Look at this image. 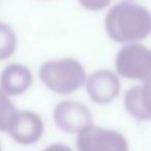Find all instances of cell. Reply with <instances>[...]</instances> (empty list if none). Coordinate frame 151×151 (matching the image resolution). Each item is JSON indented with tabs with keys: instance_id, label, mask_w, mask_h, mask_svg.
<instances>
[{
	"instance_id": "ba28073f",
	"label": "cell",
	"mask_w": 151,
	"mask_h": 151,
	"mask_svg": "<svg viewBox=\"0 0 151 151\" xmlns=\"http://www.w3.org/2000/svg\"><path fill=\"white\" fill-rule=\"evenodd\" d=\"M33 76L27 66L12 63L4 67L0 75V89L7 95L17 96L25 93L31 87Z\"/></svg>"
},
{
	"instance_id": "5b68a950",
	"label": "cell",
	"mask_w": 151,
	"mask_h": 151,
	"mask_svg": "<svg viewBox=\"0 0 151 151\" xmlns=\"http://www.w3.org/2000/svg\"><path fill=\"white\" fill-rule=\"evenodd\" d=\"M53 119L61 130L77 134L92 124V114L90 110L80 101H62L55 107Z\"/></svg>"
},
{
	"instance_id": "277c9868",
	"label": "cell",
	"mask_w": 151,
	"mask_h": 151,
	"mask_svg": "<svg viewBox=\"0 0 151 151\" xmlns=\"http://www.w3.org/2000/svg\"><path fill=\"white\" fill-rule=\"evenodd\" d=\"M78 151H128V143L121 132L90 124L77 134Z\"/></svg>"
},
{
	"instance_id": "5bb4252c",
	"label": "cell",
	"mask_w": 151,
	"mask_h": 151,
	"mask_svg": "<svg viewBox=\"0 0 151 151\" xmlns=\"http://www.w3.org/2000/svg\"><path fill=\"white\" fill-rule=\"evenodd\" d=\"M123 1H128V2H132V1H134V0H123Z\"/></svg>"
},
{
	"instance_id": "9a60e30c",
	"label": "cell",
	"mask_w": 151,
	"mask_h": 151,
	"mask_svg": "<svg viewBox=\"0 0 151 151\" xmlns=\"http://www.w3.org/2000/svg\"><path fill=\"white\" fill-rule=\"evenodd\" d=\"M0 151H1V146H0Z\"/></svg>"
},
{
	"instance_id": "8fae6325",
	"label": "cell",
	"mask_w": 151,
	"mask_h": 151,
	"mask_svg": "<svg viewBox=\"0 0 151 151\" xmlns=\"http://www.w3.org/2000/svg\"><path fill=\"white\" fill-rule=\"evenodd\" d=\"M17 49V36L7 24L0 22V60L13 56Z\"/></svg>"
},
{
	"instance_id": "52a82bcc",
	"label": "cell",
	"mask_w": 151,
	"mask_h": 151,
	"mask_svg": "<svg viewBox=\"0 0 151 151\" xmlns=\"http://www.w3.org/2000/svg\"><path fill=\"white\" fill-rule=\"evenodd\" d=\"M45 124L42 117L32 111H19L9 134L16 143L24 146L33 145L42 139Z\"/></svg>"
},
{
	"instance_id": "7a4b0ae2",
	"label": "cell",
	"mask_w": 151,
	"mask_h": 151,
	"mask_svg": "<svg viewBox=\"0 0 151 151\" xmlns=\"http://www.w3.org/2000/svg\"><path fill=\"white\" fill-rule=\"evenodd\" d=\"M40 78L53 92L68 95L84 86L87 76L80 61L65 57L42 63L40 67Z\"/></svg>"
},
{
	"instance_id": "4fadbf2b",
	"label": "cell",
	"mask_w": 151,
	"mask_h": 151,
	"mask_svg": "<svg viewBox=\"0 0 151 151\" xmlns=\"http://www.w3.org/2000/svg\"><path fill=\"white\" fill-rule=\"evenodd\" d=\"M42 151H73L68 146L64 144H60V143H55L50 146H48L46 149H44Z\"/></svg>"
},
{
	"instance_id": "8992f818",
	"label": "cell",
	"mask_w": 151,
	"mask_h": 151,
	"mask_svg": "<svg viewBox=\"0 0 151 151\" xmlns=\"http://www.w3.org/2000/svg\"><path fill=\"white\" fill-rule=\"evenodd\" d=\"M86 90L90 99L99 105H108L120 94L121 82L115 73L109 69H99L86 79Z\"/></svg>"
},
{
	"instance_id": "7c38bea8",
	"label": "cell",
	"mask_w": 151,
	"mask_h": 151,
	"mask_svg": "<svg viewBox=\"0 0 151 151\" xmlns=\"http://www.w3.org/2000/svg\"><path fill=\"white\" fill-rule=\"evenodd\" d=\"M79 3L88 11H101L108 6L112 0H78Z\"/></svg>"
},
{
	"instance_id": "9c48e42d",
	"label": "cell",
	"mask_w": 151,
	"mask_h": 151,
	"mask_svg": "<svg viewBox=\"0 0 151 151\" xmlns=\"http://www.w3.org/2000/svg\"><path fill=\"white\" fill-rule=\"evenodd\" d=\"M123 105L132 118L138 121H149L151 117L149 81L128 89L124 94Z\"/></svg>"
},
{
	"instance_id": "6da1fadb",
	"label": "cell",
	"mask_w": 151,
	"mask_h": 151,
	"mask_svg": "<svg viewBox=\"0 0 151 151\" xmlns=\"http://www.w3.org/2000/svg\"><path fill=\"white\" fill-rule=\"evenodd\" d=\"M105 28L108 36L116 42L125 45L139 42L150 34V13L138 3L121 1L107 13Z\"/></svg>"
},
{
	"instance_id": "3957f363",
	"label": "cell",
	"mask_w": 151,
	"mask_h": 151,
	"mask_svg": "<svg viewBox=\"0 0 151 151\" xmlns=\"http://www.w3.org/2000/svg\"><path fill=\"white\" fill-rule=\"evenodd\" d=\"M118 77L146 82L151 75V53L146 46L139 42L126 44L115 57Z\"/></svg>"
},
{
	"instance_id": "30bf717a",
	"label": "cell",
	"mask_w": 151,
	"mask_h": 151,
	"mask_svg": "<svg viewBox=\"0 0 151 151\" xmlns=\"http://www.w3.org/2000/svg\"><path fill=\"white\" fill-rule=\"evenodd\" d=\"M18 112L9 95L0 89V132H9L15 122Z\"/></svg>"
}]
</instances>
